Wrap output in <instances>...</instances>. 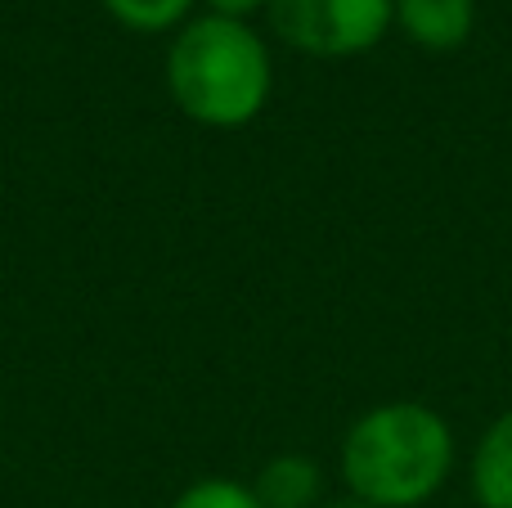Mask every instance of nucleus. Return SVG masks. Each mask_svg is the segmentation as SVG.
Returning a JSON list of instances; mask_svg holds the SVG:
<instances>
[{
  "mask_svg": "<svg viewBox=\"0 0 512 508\" xmlns=\"http://www.w3.org/2000/svg\"><path fill=\"white\" fill-rule=\"evenodd\" d=\"M459 446L445 414L423 401L364 410L342 437V482L369 508H423L450 482Z\"/></svg>",
  "mask_w": 512,
  "mask_h": 508,
  "instance_id": "nucleus-1",
  "label": "nucleus"
},
{
  "mask_svg": "<svg viewBox=\"0 0 512 508\" xmlns=\"http://www.w3.org/2000/svg\"><path fill=\"white\" fill-rule=\"evenodd\" d=\"M171 104L207 131H239L261 117L274 90L270 45L252 23L198 14L167 45Z\"/></svg>",
  "mask_w": 512,
  "mask_h": 508,
  "instance_id": "nucleus-2",
  "label": "nucleus"
},
{
  "mask_svg": "<svg viewBox=\"0 0 512 508\" xmlns=\"http://www.w3.org/2000/svg\"><path fill=\"white\" fill-rule=\"evenodd\" d=\"M270 23L310 59H355L396 27V0H270Z\"/></svg>",
  "mask_w": 512,
  "mask_h": 508,
  "instance_id": "nucleus-3",
  "label": "nucleus"
},
{
  "mask_svg": "<svg viewBox=\"0 0 512 508\" xmlns=\"http://www.w3.org/2000/svg\"><path fill=\"white\" fill-rule=\"evenodd\" d=\"M396 27L427 54L468 45L477 27V0H396Z\"/></svg>",
  "mask_w": 512,
  "mask_h": 508,
  "instance_id": "nucleus-4",
  "label": "nucleus"
},
{
  "mask_svg": "<svg viewBox=\"0 0 512 508\" xmlns=\"http://www.w3.org/2000/svg\"><path fill=\"white\" fill-rule=\"evenodd\" d=\"M261 508H319L324 504V468L310 455H274L252 482Z\"/></svg>",
  "mask_w": 512,
  "mask_h": 508,
  "instance_id": "nucleus-5",
  "label": "nucleus"
},
{
  "mask_svg": "<svg viewBox=\"0 0 512 508\" xmlns=\"http://www.w3.org/2000/svg\"><path fill=\"white\" fill-rule=\"evenodd\" d=\"M472 500L481 508H512V410H504L472 450Z\"/></svg>",
  "mask_w": 512,
  "mask_h": 508,
  "instance_id": "nucleus-6",
  "label": "nucleus"
},
{
  "mask_svg": "<svg viewBox=\"0 0 512 508\" xmlns=\"http://www.w3.org/2000/svg\"><path fill=\"white\" fill-rule=\"evenodd\" d=\"M99 5H104L108 18L122 23L126 32L158 36V32H176V27H185L198 0H99Z\"/></svg>",
  "mask_w": 512,
  "mask_h": 508,
  "instance_id": "nucleus-7",
  "label": "nucleus"
},
{
  "mask_svg": "<svg viewBox=\"0 0 512 508\" xmlns=\"http://www.w3.org/2000/svg\"><path fill=\"white\" fill-rule=\"evenodd\" d=\"M171 508H261L248 482H234V477H203V482L185 486V491L171 500Z\"/></svg>",
  "mask_w": 512,
  "mask_h": 508,
  "instance_id": "nucleus-8",
  "label": "nucleus"
},
{
  "mask_svg": "<svg viewBox=\"0 0 512 508\" xmlns=\"http://www.w3.org/2000/svg\"><path fill=\"white\" fill-rule=\"evenodd\" d=\"M207 14H221V18H239V23H248L256 9H270V0H203Z\"/></svg>",
  "mask_w": 512,
  "mask_h": 508,
  "instance_id": "nucleus-9",
  "label": "nucleus"
},
{
  "mask_svg": "<svg viewBox=\"0 0 512 508\" xmlns=\"http://www.w3.org/2000/svg\"><path fill=\"white\" fill-rule=\"evenodd\" d=\"M319 508H369V504H360V500H351V495H342V500H324Z\"/></svg>",
  "mask_w": 512,
  "mask_h": 508,
  "instance_id": "nucleus-10",
  "label": "nucleus"
}]
</instances>
